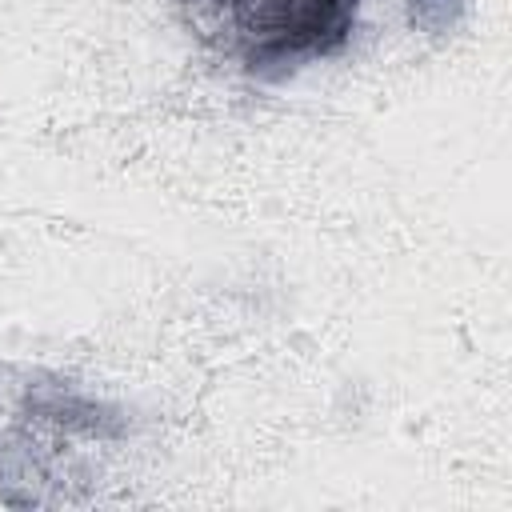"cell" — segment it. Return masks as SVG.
<instances>
[{"label":"cell","instance_id":"6da1fadb","mask_svg":"<svg viewBox=\"0 0 512 512\" xmlns=\"http://www.w3.org/2000/svg\"><path fill=\"white\" fill-rule=\"evenodd\" d=\"M184 8L192 28L256 80L336 56L360 16V0H184Z\"/></svg>","mask_w":512,"mask_h":512}]
</instances>
